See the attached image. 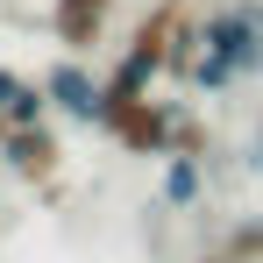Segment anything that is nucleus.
Instances as JSON below:
<instances>
[{
	"mask_svg": "<svg viewBox=\"0 0 263 263\" xmlns=\"http://www.w3.org/2000/svg\"><path fill=\"white\" fill-rule=\"evenodd\" d=\"M107 7H114V0H57V7H50L57 43L71 50V57H86V50L107 36Z\"/></svg>",
	"mask_w": 263,
	"mask_h": 263,
	"instance_id": "4",
	"label": "nucleus"
},
{
	"mask_svg": "<svg viewBox=\"0 0 263 263\" xmlns=\"http://www.w3.org/2000/svg\"><path fill=\"white\" fill-rule=\"evenodd\" d=\"M0 121H7V128H29V121H50V92H43V79H36V86L22 79V92L7 100V114H0Z\"/></svg>",
	"mask_w": 263,
	"mask_h": 263,
	"instance_id": "7",
	"label": "nucleus"
},
{
	"mask_svg": "<svg viewBox=\"0 0 263 263\" xmlns=\"http://www.w3.org/2000/svg\"><path fill=\"white\" fill-rule=\"evenodd\" d=\"M199 50H214V57H228L242 79L249 71H263V0H235V7H214L206 22H199V36H192Z\"/></svg>",
	"mask_w": 263,
	"mask_h": 263,
	"instance_id": "1",
	"label": "nucleus"
},
{
	"mask_svg": "<svg viewBox=\"0 0 263 263\" xmlns=\"http://www.w3.org/2000/svg\"><path fill=\"white\" fill-rule=\"evenodd\" d=\"M206 263H263V220H242V228H235Z\"/></svg>",
	"mask_w": 263,
	"mask_h": 263,
	"instance_id": "6",
	"label": "nucleus"
},
{
	"mask_svg": "<svg viewBox=\"0 0 263 263\" xmlns=\"http://www.w3.org/2000/svg\"><path fill=\"white\" fill-rule=\"evenodd\" d=\"M0 157H7V171L29 178V185L57 178V164H64V149H57L50 121H29V128H7V121H0Z\"/></svg>",
	"mask_w": 263,
	"mask_h": 263,
	"instance_id": "3",
	"label": "nucleus"
},
{
	"mask_svg": "<svg viewBox=\"0 0 263 263\" xmlns=\"http://www.w3.org/2000/svg\"><path fill=\"white\" fill-rule=\"evenodd\" d=\"M14 92H22V71H7V64H0V114H7V100H14Z\"/></svg>",
	"mask_w": 263,
	"mask_h": 263,
	"instance_id": "9",
	"label": "nucleus"
},
{
	"mask_svg": "<svg viewBox=\"0 0 263 263\" xmlns=\"http://www.w3.org/2000/svg\"><path fill=\"white\" fill-rule=\"evenodd\" d=\"M249 171H263V107H256V121H249Z\"/></svg>",
	"mask_w": 263,
	"mask_h": 263,
	"instance_id": "8",
	"label": "nucleus"
},
{
	"mask_svg": "<svg viewBox=\"0 0 263 263\" xmlns=\"http://www.w3.org/2000/svg\"><path fill=\"white\" fill-rule=\"evenodd\" d=\"M43 92H50L57 114H71V121H86V128H100V114H107V79L86 71V57H71V50L43 71Z\"/></svg>",
	"mask_w": 263,
	"mask_h": 263,
	"instance_id": "2",
	"label": "nucleus"
},
{
	"mask_svg": "<svg viewBox=\"0 0 263 263\" xmlns=\"http://www.w3.org/2000/svg\"><path fill=\"white\" fill-rule=\"evenodd\" d=\"M199 192H206V164H199V149H164V206L185 214V206H199Z\"/></svg>",
	"mask_w": 263,
	"mask_h": 263,
	"instance_id": "5",
	"label": "nucleus"
}]
</instances>
